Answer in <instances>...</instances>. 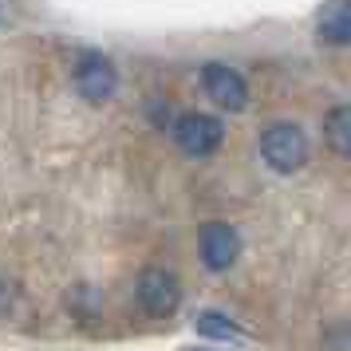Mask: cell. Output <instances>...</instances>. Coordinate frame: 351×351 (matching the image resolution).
I'll list each match as a JSON object with an SVG mask.
<instances>
[{
    "mask_svg": "<svg viewBox=\"0 0 351 351\" xmlns=\"http://www.w3.org/2000/svg\"><path fill=\"white\" fill-rule=\"evenodd\" d=\"M261 158L269 162L276 174H296L308 162V134L296 123H272L261 134Z\"/></svg>",
    "mask_w": 351,
    "mask_h": 351,
    "instance_id": "obj_1",
    "label": "cell"
},
{
    "mask_svg": "<svg viewBox=\"0 0 351 351\" xmlns=\"http://www.w3.org/2000/svg\"><path fill=\"white\" fill-rule=\"evenodd\" d=\"M174 143L182 154H190V158H206L213 154L225 138V127L221 119H213V114H202V111H186L174 119Z\"/></svg>",
    "mask_w": 351,
    "mask_h": 351,
    "instance_id": "obj_2",
    "label": "cell"
},
{
    "mask_svg": "<svg viewBox=\"0 0 351 351\" xmlns=\"http://www.w3.org/2000/svg\"><path fill=\"white\" fill-rule=\"evenodd\" d=\"M134 300L146 316H174L178 304H182V288H178V276L166 269H143L138 272V285H134Z\"/></svg>",
    "mask_w": 351,
    "mask_h": 351,
    "instance_id": "obj_3",
    "label": "cell"
},
{
    "mask_svg": "<svg viewBox=\"0 0 351 351\" xmlns=\"http://www.w3.org/2000/svg\"><path fill=\"white\" fill-rule=\"evenodd\" d=\"M71 83H75V91H80L87 103H107V99L119 91V71L107 56H99V51H87L80 56V64L71 71Z\"/></svg>",
    "mask_w": 351,
    "mask_h": 351,
    "instance_id": "obj_4",
    "label": "cell"
},
{
    "mask_svg": "<svg viewBox=\"0 0 351 351\" xmlns=\"http://www.w3.org/2000/svg\"><path fill=\"white\" fill-rule=\"evenodd\" d=\"M197 256L209 272H225L233 269V261L241 256V237L233 225L225 221H206L197 229Z\"/></svg>",
    "mask_w": 351,
    "mask_h": 351,
    "instance_id": "obj_5",
    "label": "cell"
},
{
    "mask_svg": "<svg viewBox=\"0 0 351 351\" xmlns=\"http://www.w3.org/2000/svg\"><path fill=\"white\" fill-rule=\"evenodd\" d=\"M202 87H206V95L221 107V111H245L249 107V83L241 71L225 64H206L202 67Z\"/></svg>",
    "mask_w": 351,
    "mask_h": 351,
    "instance_id": "obj_6",
    "label": "cell"
},
{
    "mask_svg": "<svg viewBox=\"0 0 351 351\" xmlns=\"http://www.w3.org/2000/svg\"><path fill=\"white\" fill-rule=\"evenodd\" d=\"M319 40L332 44V48H348L351 44V0H339V4H324L319 8Z\"/></svg>",
    "mask_w": 351,
    "mask_h": 351,
    "instance_id": "obj_7",
    "label": "cell"
},
{
    "mask_svg": "<svg viewBox=\"0 0 351 351\" xmlns=\"http://www.w3.org/2000/svg\"><path fill=\"white\" fill-rule=\"evenodd\" d=\"M324 138H328V146H332L339 158L351 162V103H339V107L328 111V119H324Z\"/></svg>",
    "mask_w": 351,
    "mask_h": 351,
    "instance_id": "obj_8",
    "label": "cell"
},
{
    "mask_svg": "<svg viewBox=\"0 0 351 351\" xmlns=\"http://www.w3.org/2000/svg\"><path fill=\"white\" fill-rule=\"evenodd\" d=\"M197 335L202 339H245V328L225 312H202L197 316Z\"/></svg>",
    "mask_w": 351,
    "mask_h": 351,
    "instance_id": "obj_9",
    "label": "cell"
},
{
    "mask_svg": "<svg viewBox=\"0 0 351 351\" xmlns=\"http://www.w3.org/2000/svg\"><path fill=\"white\" fill-rule=\"evenodd\" d=\"M193 351H209V348H193Z\"/></svg>",
    "mask_w": 351,
    "mask_h": 351,
    "instance_id": "obj_10",
    "label": "cell"
}]
</instances>
